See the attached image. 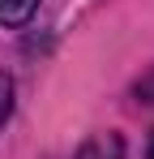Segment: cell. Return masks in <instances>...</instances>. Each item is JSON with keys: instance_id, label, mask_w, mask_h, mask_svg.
I'll list each match as a JSON object with an SVG mask.
<instances>
[{"instance_id": "obj_1", "label": "cell", "mask_w": 154, "mask_h": 159, "mask_svg": "<svg viewBox=\"0 0 154 159\" xmlns=\"http://www.w3.org/2000/svg\"><path fill=\"white\" fill-rule=\"evenodd\" d=\"M73 159H124V142H120L116 133H99V138H90Z\"/></svg>"}, {"instance_id": "obj_2", "label": "cell", "mask_w": 154, "mask_h": 159, "mask_svg": "<svg viewBox=\"0 0 154 159\" xmlns=\"http://www.w3.org/2000/svg\"><path fill=\"white\" fill-rule=\"evenodd\" d=\"M34 9H39V0H0V26L4 30L26 26V22L34 17Z\"/></svg>"}, {"instance_id": "obj_3", "label": "cell", "mask_w": 154, "mask_h": 159, "mask_svg": "<svg viewBox=\"0 0 154 159\" xmlns=\"http://www.w3.org/2000/svg\"><path fill=\"white\" fill-rule=\"evenodd\" d=\"M9 116H13V78L0 69V129H4Z\"/></svg>"}, {"instance_id": "obj_4", "label": "cell", "mask_w": 154, "mask_h": 159, "mask_svg": "<svg viewBox=\"0 0 154 159\" xmlns=\"http://www.w3.org/2000/svg\"><path fill=\"white\" fill-rule=\"evenodd\" d=\"M146 159H154V133H150V146H146Z\"/></svg>"}]
</instances>
